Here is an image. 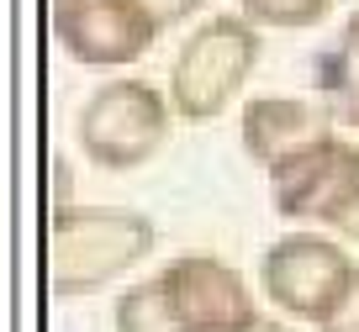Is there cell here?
<instances>
[{"label": "cell", "mask_w": 359, "mask_h": 332, "mask_svg": "<svg viewBox=\"0 0 359 332\" xmlns=\"http://www.w3.org/2000/svg\"><path fill=\"white\" fill-rule=\"evenodd\" d=\"M158 243L148 211L133 206H58L48 221V290L85 300L133 275Z\"/></svg>", "instance_id": "obj_1"}, {"label": "cell", "mask_w": 359, "mask_h": 332, "mask_svg": "<svg viewBox=\"0 0 359 332\" xmlns=\"http://www.w3.org/2000/svg\"><path fill=\"white\" fill-rule=\"evenodd\" d=\"M259 53H264V32H259L248 16H206L185 43L180 53L169 58V106H175L180 122H217L238 95L243 85L254 79L259 69Z\"/></svg>", "instance_id": "obj_2"}, {"label": "cell", "mask_w": 359, "mask_h": 332, "mask_svg": "<svg viewBox=\"0 0 359 332\" xmlns=\"http://www.w3.org/2000/svg\"><path fill=\"white\" fill-rule=\"evenodd\" d=\"M169 122H175L169 90L148 85L143 74H116L85 95V106L74 116V137H79V153L95 169L133 174L169 143Z\"/></svg>", "instance_id": "obj_3"}, {"label": "cell", "mask_w": 359, "mask_h": 332, "mask_svg": "<svg viewBox=\"0 0 359 332\" xmlns=\"http://www.w3.org/2000/svg\"><path fill=\"white\" fill-rule=\"evenodd\" d=\"M354 269L359 264L338 237L317 233V227H296L259 254V290L275 311L317 327L333 311V300L344 296V285L354 279Z\"/></svg>", "instance_id": "obj_4"}, {"label": "cell", "mask_w": 359, "mask_h": 332, "mask_svg": "<svg viewBox=\"0 0 359 332\" xmlns=\"http://www.w3.org/2000/svg\"><path fill=\"white\" fill-rule=\"evenodd\" d=\"M269 200L285 221L338 233L348 211L359 206V143L348 137H323L306 153H296L285 169L269 174Z\"/></svg>", "instance_id": "obj_5"}, {"label": "cell", "mask_w": 359, "mask_h": 332, "mask_svg": "<svg viewBox=\"0 0 359 332\" xmlns=\"http://www.w3.org/2000/svg\"><path fill=\"white\" fill-rule=\"evenodd\" d=\"M53 37L85 69H133L158 43V22L137 0H53Z\"/></svg>", "instance_id": "obj_6"}, {"label": "cell", "mask_w": 359, "mask_h": 332, "mask_svg": "<svg viewBox=\"0 0 359 332\" xmlns=\"http://www.w3.org/2000/svg\"><path fill=\"white\" fill-rule=\"evenodd\" d=\"M158 279L185 332H248L259 321V300L248 279L217 254H180L158 269Z\"/></svg>", "instance_id": "obj_7"}, {"label": "cell", "mask_w": 359, "mask_h": 332, "mask_svg": "<svg viewBox=\"0 0 359 332\" xmlns=\"http://www.w3.org/2000/svg\"><path fill=\"white\" fill-rule=\"evenodd\" d=\"M323 137H333V111L312 95H248L238 111V143L264 174L285 169Z\"/></svg>", "instance_id": "obj_8"}, {"label": "cell", "mask_w": 359, "mask_h": 332, "mask_svg": "<svg viewBox=\"0 0 359 332\" xmlns=\"http://www.w3.org/2000/svg\"><path fill=\"white\" fill-rule=\"evenodd\" d=\"M323 100H327V111H333L338 127L359 132V6L344 22L333 53L323 58Z\"/></svg>", "instance_id": "obj_9"}, {"label": "cell", "mask_w": 359, "mask_h": 332, "mask_svg": "<svg viewBox=\"0 0 359 332\" xmlns=\"http://www.w3.org/2000/svg\"><path fill=\"white\" fill-rule=\"evenodd\" d=\"M111 332H185L175 321V306H169V290L158 275H148L143 285H127L111 306Z\"/></svg>", "instance_id": "obj_10"}, {"label": "cell", "mask_w": 359, "mask_h": 332, "mask_svg": "<svg viewBox=\"0 0 359 332\" xmlns=\"http://www.w3.org/2000/svg\"><path fill=\"white\" fill-rule=\"evenodd\" d=\"M233 6L259 32H306L333 11V0H233Z\"/></svg>", "instance_id": "obj_11"}, {"label": "cell", "mask_w": 359, "mask_h": 332, "mask_svg": "<svg viewBox=\"0 0 359 332\" xmlns=\"http://www.w3.org/2000/svg\"><path fill=\"white\" fill-rule=\"evenodd\" d=\"M317 332H359V269H354V279L344 285V296L333 300V311L317 321Z\"/></svg>", "instance_id": "obj_12"}, {"label": "cell", "mask_w": 359, "mask_h": 332, "mask_svg": "<svg viewBox=\"0 0 359 332\" xmlns=\"http://www.w3.org/2000/svg\"><path fill=\"white\" fill-rule=\"evenodd\" d=\"M137 6L158 22V32H175V27H185L196 11H201L206 0H137Z\"/></svg>", "instance_id": "obj_13"}, {"label": "cell", "mask_w": 359, "mask_h": 332, "mask_svg": "<svg viewBox=\"0 0 359 332\" xmlns=\"http://www.w3.org/2000/svg\"><path fill=\"white\" fill-rule=\"evenodd\" d=\"M338 237H344V243H354V248H359V206L348 211V221H344V227H338Z\"/></svg>", "instance_id": "obj_14"}, {"label": "cell", "mask_w": 359, "mask_h": 332, "mask_svg": "<svg viewBox=\"0 0 359 332\" xmlns=\"http://www.w3.org/2000/svg\"><path fill=\"white\" fill-rule=\"evenodd\" d=\"M248 332H296V327H285V321H264V317H259Z\"/></svg>", "instance_id": "obj_15"}]
</instances>
